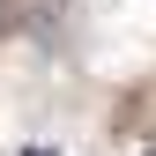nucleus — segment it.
Masks as SVG:
<instances>
[{"instance_id":"3","label":"nucleus","mask_w":156,"mask_h":156,"mask_svg":"<svg viewBox=\"0 0 156 156\" xmlns=\"http://www.w3.org/2000/svg\"><path fill=\"white\" fill-rule=\"evenodd\" d=\"M149 156H156V149H149Z\"/></svg>"},{"instance_id":"1","label":"nucleus","mask_w":156,"mask_h":156,"mask_svg":"<svg viewBox=\"0 0 156 156\" xmlns=\"http://www.w3.org/2000/svg\"><path fill=\"white\" fill-rule=\"evenodd\" d=\"M8 30H15V15H8V0H0V37H8Z\"/></svg>"},{"instance_id":"2","label":"nucleus","mask_w":156,"mask_h":156,"mask_svg":"<svg viewBox=\"0 0 156 156\" xmlns=\"http://www.w3.org/2000/svg\"><path fill=\"white\" fill-rule=\"evenodd\" d=\"M23 156H37V149H23Z\"/></svg>"}]
</instances>
